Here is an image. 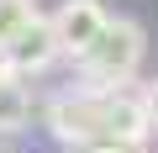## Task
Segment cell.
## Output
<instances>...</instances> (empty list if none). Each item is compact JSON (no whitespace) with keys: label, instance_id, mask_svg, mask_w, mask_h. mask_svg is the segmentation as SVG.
I'll return each mask as SVG.
<instances>
[{"label":"cell","instance_id":"cell-2","mask_svg":"<svg viewBox=\"0 0 158 153\" xmlns=\"http://www.w3.org/2000/svg\"><path fill=\"white\" fill-rule=\"evenodd\" d=\"M148 53V37L137 21H106V32L95 37V48L85 53V79L90 90H116L121 79H132L137 63Z\"/></svg>","mask_w":158,"mask_h":153},{"label":"cell","instance_id":"cell-3","mask_svg":"<svg viewBox=\"0 0 158 153\" xmlns=\"http://www.w3.org/2000/svg\"><path fill=\"white\" fill-rule=\"evenodd\" d=\"M58 58V37H53V16H32L6 48H0V69L6 74H37V69H48Z\"/></svg>","mask_w":158,"mask_h":153},{"label":"cell","instance_id":"cell-7","mask_svg":"<svg viewBox=\"0 0 158 153\" xmlns=\"http://www.w3.org/2000/svg\"><path fill=\"white\" fill-rule=\"evenodd\" d=\"M142 111H148V121H153V127H158V79H153V85H148V95H142Z\"/></svg>","mask_w":158,"mask_h":153},{"label":"cell","instance_id":"cell-8","mask_svg":"<svg viewBox=\"0 0 158 153\" xmlns=\"http://www.w3.org/2000/svg\"><path fill=\"white\" fill-rule=\"evenodd\" d=\"M85 153H137V148H121V142H95V148H85Z\"/></svg>","mask_w":158,"mask_h":153},{"label":"cell","instance_id":"cell-5","mask_svg":"<svg viewBox=\"0 0 158 153\" xmlns=\"http://www.w3.org/2000/svg\"><path fill=\"white\" fill-rule=\"evenodd\" d=\"M27 111H32L27 90L16 85V74H6V79H0V127H21V121H27Z\"/></svg>","mask_w":158,"mask_h":153},{"label":"cell","instance_id":"cell-6","mask_svg":"<svg viewBox=\"0 0 158 153\" xmlns=\"http://www.w3.org/2000/svg\"><path fill=\"white\" fill-rule=\"evenodd\" d=\"M37 16V6H32V0H0V48H6L27 21Z\"/></svg>","mask_w":158,"mask_h":153},{"label":"cell","instance_id":"cell-9","mask_svg":"<svg viewBox=\"0 0 158 153\" xmlns=\"http://www.w3.org/2000/svg\"><path fill=\"white\" fill-rule=\"evenodd\" d=\"M0 153H6V148H0Z\"/></svg>","mask_w":158,"mask_h":153},{"label":"cell","instance_id":"cell-1","mask_svg":"<svg viewBox=\"0 0 158 153\" xmlns=\"http://www.w3.org/2000/svg\"><path fill=\"white\" fill-rule=\"evenodd\" d=\"M53 132L63 142H79V148H95V142H121V148H137L148 137V111L142 100H127V95H111V90H74V95H58L53 111H48Z\"/></svg>","mask_w":158,"mask_h":153},{"label":"cell","instance_id":"cell-4","mask_svg":"<svg viewBox=\"0 0 158 153\" xmlns=\"http://www.w3.org/2000/svg\"><path fill=\"white\" fill-rule=\"evenodd\" d=\"M106 6L100 0H63V6L53 11V37H58V53H74L85 58L95 48V37L106 32Z\"/></svg>","mask_w":158,"mask_h":153}]
</instances>
